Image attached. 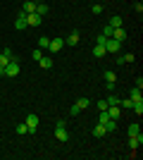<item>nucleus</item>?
I'll list each match as a JSON object with an SVG mask.
<instances>
[{"label":"nucleus","mask_w":143,"mask_h":160,"mask_svg":"<svg viewBox=\"0 0 143 160\" xmlns=\"http://www.w3.org/2000/svg\"><path fill=\"white\" fill-rule=\"evenodd\" d=\"M17 74H19V60L10 58V62L5 65V77H17Z\"/></svg>","instance_id":"nucleus-1"},{"label":"nucleus","mask_w":143,"mask_h":160,"mask_svg":"<svg viewBox=\"0 0 143 160\" xmlns=\"http://www.w3.org/2000/svg\"><path fill=\"white\" fill-rule=\"evenodd\" d=\"M119 46H122L119 41H115V38H107V41H105V53H110V55H117V53H119Z\"/></svg>","instance_id":"nucleus-2"},{"label":"nucleus","mask_w":143,"mask_h":160,"mask_svg":"<svg viewBox=\"0 0 143 160\" xmlns=\"http://www.w3.org/2000/svg\"><path fill=\"white\" fill-rule=\"evenodd\" d=\"M62 46H64V38H50V46H48V50H50V53H60L62 50Z\"/></svg>","instance_id":"nucleus-3"},{"label":"nucleus","mask_w":143,"mask_h":160,"mask_svg":"<svg viewBox=\"0 0 143 160\" xmlns=\"http://www.w3.org/2000/svg\"><path fill=\"white\" fill-rule=\"evenodd\" d=\"M26 127H29V134H34L38 129V115H26Z\"/></svg>","instance_id":"nucleus-4"},{"label":"nucleus","mask_w":143,"mask_h":160,"mask_svg":"<svg viewBox=\"0 0 143 160\" xmlns=\"http://www.w3.org/2000/svg\"><path fill=\"white\" fill-rule=\"evenodd\" d=\"M55 139L60 141V143H67V141H69L67 129H64V127H55Z\"/></svg>","instance_id":"nucleus-5"},{"label":"nucleus","mask_w":143,"mask_h":160,"mask_svg":"<svg viewBox=\"0 0 143 160\" xmlns=\"http://www.w3.org/2000/svg\"><path fill=\"white\" fill-rule=\"evenodd\" d=\"M41 22H43V17H41V14H36V12L26 14V24H29V27H38Z\"/></svg>","instance_id":"nucleus-6"},{"label":"nucleus","mask_w":143,"mask_h":160,"mask_svg":"<svg viewBox=\"0 0 143 160\" xmlns=\"http://www.w3.org/2000/svg\"><path fill=\"white\" fill-rule=\"evenodd\" d=\"M141 143H143V134H138V136H129V148H131V151H138Z\"/></svg>","instance_id":"nucleus-7"},{"label":"nucleus","mask_w":143,"mask_h":160,"mask_svg":"<svg viewBox=\"0 0 143 160\" xmlns=\"http://www.w3.org/2000/svg\"><path fill=\"white\" fill-rule=\"evenodd\" d=\"M129 100L131 103H143V93H141V88H131V93H129Z\"/></svg>","instance_id":"nucleus-8"},{"label":"nucleus","mask_w":143,"mask_h":160,"mask_svg":"<svg viewBox=\"0 0 143 160\" xmlns=\"http://www.w3.org/2000/svg\"><path fill=\"white\" fill-rule=\"evenodd\" d=\"M29 24H26V14L21 12L19 17H17V19H14V29H17V31H21V29H26Z\"/></svg>","instance_id":"nucleus-9"},{"label":"nucleus","mask_w":143,"mask_h":160,"mask_svg":"<svg viewBox=\"0 0 143 160\" xmlns=\"http://www.w3.org/2000/svg\"><path fill=\"white\" fill-rule=\"evenodd\" d=\"M110 38H115V41H119V43H124V41H126V31L119 27V29H115V31H112V36H110Z\"/></svg>","instance_id":"nucleus-10"},{"label":"nucleus","mask_w":143,"mask_h":160,"mask_svg":"<svg viewBox=\"0 0 143 160\" xmlns=\"http://www.w3.org/2000/svg\"><path fill=\"white\" fill-rule=\"evenodd\" d=\"M79 41H81V36H79V31H72V33H69V36H67V38H64V43H67V46H76Z\"/></svg>","instance_id":"nucleus-11"},{"label":"nucleus","mask_w":143,"mask_h":160,"mask_svg":"<svg viewBox=\"0 0 143 160\" xmlns=\"http://www.w3.org/2000/svg\"><path fill=\"white\" fill-rule=\"evenodd\" d=\"M10 58H12V50H10V48H5V50L0 53V67H5L7 62H10Z\"/></svg>","instance_id":"nucleus-12"},{"label":"nucleus","mask_w":143,"mask_h":160,"mask_svg":"<svg viewBox=\"0 0 143 160\" xmlns=\"http://www.w3.org/2000/svg\"><path fill=\"white\" fill-rule=\"evenodd\" d=\"M105 134H107V129H105V124H100V122H98V124H95V127H93V136H98V139H100V136H105Z\"/></svg>","instance_id":"nucleus-13"},{"label":"nucleus","mask_w":143,"mask_h":160,"mask_svg":"<svg viewBox=\"0 0 143 160\" xmlns=\"http://www.w3.org/2000/svg\"><path fill=\"white\" fill-rule=\"evenodd\" d=\"M38 65H41V67H43V69H50V67H53V65H55V60H53V58H45V55H43L41 60H38Z\"/></svg>","instance_id":"nucleus-14"},{"label":"nucleus","mask_w":143,"mask_h":160,"mask_svg":"<svg viewBox=\"0 0 143 160\" xmlns=\"http://www.w3.org/2000/svg\"><path fill=\"white\" fill-rule=\"evenodd\" d=\"M24 14H31V12H36V2H31V0H26L24 2V10H21Z\"/></svg>","instance_id":"nucleus-15"},{"label":"nucleus","mask_w":143,"mask_h":160,"mask_svg":"<svg viewBox=\"0 0 143 160\" xmlns=\"http://www.w3.org/2000/svg\"><path fill=\"white\" fill-rule=\"evenodd\" d=\"M93 55H95V58H105V55H107V53H105V46L95 43V48H93Z\"/></svg>","instance_id":"nucleus-16"},{"label":"nucleus","mask_w":143,"mask_h":160,"mask_svg":"<svg viewBox=\"0 0 143 160\" xmlns=\"http://www.w3.org/2000/svg\"><path fill=\"white\" fill-rule=\"evenodd\" d=\"M105 129H107V134H112V132H117V120H112L110 117L107 122H105Z\"/></svg>","instance_id":"nucleus-17"},{"label":"nucleus","mask_w":143,"mask_h":160,"mask_svg":"<svg viewBox=\"0 0 143 160\" xmlns=\"http://www.w3.org/2000/svg\"><path fill=\"white\" fill-rule=\"evenodd\" d=\"M122 17H119V14H115V17H112V19H110V27H112V29H119V27H122Z\"/></svg>","instance_id":"nucleus-18"},{"label":"nucleus","mask_w":143,"mask_h":160,"mask_svg":"<svg viewBox=\"0 0 143 160\" xmlns=\"http://www.w3.org/2000/svg\"><path fill=\"white\" fill-rule=\"evenodd\" d=\"M14 132H17V134H21V136H24V134H29V127H26V122H19V124L14 127Z\"/></svg>","instance_id":"nucleus-19"},{"label":"nucleus","mask_w":143,"mask_h":160,"mask_svg":"<svg viewBox=\"0 0 143 160\" xmlns=\"http://www.w3.org/2000/svg\"><path fill=\"white\" fill-rule=\"evenodd\" d=\"M36 14H41V17L48 14V5H45V2H38V5H36Z\"/></svg>","instance_id":"nucleus-20"},{"label":"nucleus","mask_w":143,"mask_h":160,"mask_svg":"<svg viewBox=\"0 0 143 160\" xmlns=\"http://www.w3.org/2000/svg\"><path fill=\"white\" fill-rule=\"evenodd\" d=\"M48 46H50V38L41 36V38H38V50H48Z\"/></svg>","instance_id":"nucleus-21"},{"label":"nucleus","mask_w":143,"mask_h":160,"mask_svg":"<svg viewBox=\"0 0 143 160\" xmlns=\"http://www.w3.org/2000/svg\"><path fill=\"white\" fill-rule=\"evenodd\" d=\"M74 105H76V108H79V110H86V108H88V105H91V100H88V98H81V100H76Z\"/></svg>","instance_id":"nucleus-22"},{"label":"nucleus","mask_w":143,"mask_h":160,"mask_svg":"<svg viewBox=\"0 0 143 160\" xmlns=\"http://www.w3.org/2000/svg\"><path fill=\"white\" fill-rule=\"evenodd\" d=\"M138 134H141V127H138L136 122H134V124H129V136H138Z\"/></svg>","instance_id":"nucleus-23"},{"label":"nucleus","mask_w":143,"mask_h":160,"mask_svg":"<svg viewBox=\"0 0 143 160\" xmlns=\"http://www.w3.org/2000/svg\"><path fill=\"white\" fill-rule=\"evenodd\" d=\"M112 31H115V29L110 27V24H105V27H102V36H105V38H110V36H112Z\"/></svg>","instance_id":"nucleus-24"},{"label":"nucleus","mask_w":143,"mask_h":160,"mask_svg":"<svg viewBox=\"0 0 143 160\" xmlns=\"http://www.w3.org/2000/svg\"><path fill=\"white\" fill-rule=\"evenodd\" d=\"M107 105H119V96H107Z\"/></svg>","instance_id":"nucleus-25"},{"label":"nucleus","mask_w":143,"mask_h":160,"mask_svg":"<svg viewBox=\"0 0 143 160\" xmlns=\"http://www.w3.org/2000/svg\"><path fill=\"white\" fill-rule=\"evenodd\" d=\"M102 77H105V81H117V74H115V72H110V69L102 74Z\"/></svg>","instance_id":"nucleus-26"},{"label":"nucleus","mask_w":143,"mask_h":160,"mask_svg":"<svg viewBox=\"0 0 143 160\" xmlns=\"http://www.w3.org/2000/svg\"><path fill=\"white\" fill-rule=\"evenodd\" d=\"M41 58H43V50H38V48H36L34 53H31V60H36V62H38Z\"/></svg>","instance_id":"nucleus-27"},{"label":"nucleus","mask_w":143,"mask_h":160,"mask_svg":"<svg viewBox=\"0 0 143 160\" xmlns=\"http://www.w3.org/2000/svg\"><path fill=\"white\" fill-rule=\"evenodd\" d=\"M134 60H136V55H134V53H126V55H124V62H134Z\"/></svg>","instance_id":"nucleus-28"},{"label":"nucleus","mask_w":143,"mask_h":160,"mask_svg":"<svg viewBox=\"0 0 143 160\" xmlns=\"http://www.w3.org/2000/svg\"><path fill=\"white\" fill-rule=\"evenodd\" d=\"M105 88H107L110 93H112V91H115V81H105Z\"/></svg>","instance_id":"nucleus-29"},{"label":"nucleus","mask_w":143,"mask_h":160,"mask_svg":"<svg viewBox=\"0 0 143 160\" xmlns=\"http://www.w3.org/2000/svg\"><path fill=\"white\" fill-rule=\"evenodd\" d=\"M98 110H107V100H98Z\"/></svg>","instance_id":"nucleus-30"},{"label":"nucleus","mask_w":143,"mask_h":160,"mask_svg":"<svg viewBox=\"0 0 143 160\" xmlns=\"http://www.w3.org/2000/svg\"><path fill=\"white\" fill-rule=\"evenodd\" d=\"M102 12V5H93V14H100Z\"/></svg>","instance_id":"nucleus-31"},{"label":"nucleus","mask_w":143,"mask_h":160,"mask_svg":"<svg viewBox=\"0 0 143 160\" xmlns=\"http://www.w3.org/2000/svg\"><path fill=\"white\" fill-rule=\"evenodd\" d=\"M136 88H143V77H136Z\"/></svg>","instance_id":"nucleus-32"},{"label":"nucleus","mask_w":143,"mask_h":160,"mask_svg":"<svg viewBox=\"0 0 143 160\" xmlns=\"http://www.w3.org/2000/svg\"><path fill=\"white\" fill-rule=\"evenodd\" d=\"M0 77H5V67H0Z\"/></svg>","instance_id":"nucleus-33"}]
</instances>
